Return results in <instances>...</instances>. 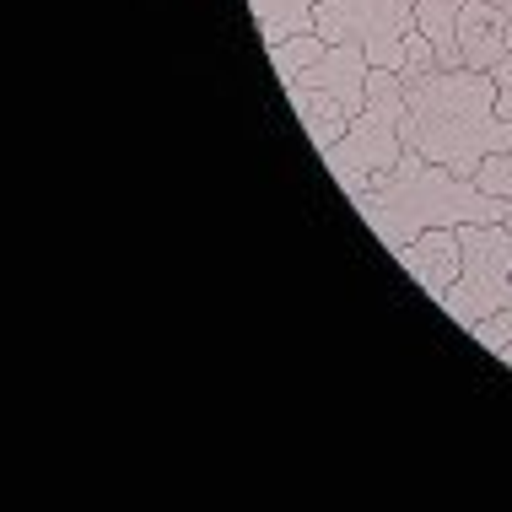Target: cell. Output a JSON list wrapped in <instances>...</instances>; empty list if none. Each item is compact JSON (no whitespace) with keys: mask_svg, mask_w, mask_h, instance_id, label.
<instances>
[{"mask_svg":"<svg viewBox=\"0 0 512 512\" xmlns=\"http://www.w3.org/2000/svg\"><path fill=\"white\" fill-rule=\"evenodd\" d=\"M405 146L459 178H475L486 157L512 151V119L496 114V76L469 65H426L405 76Z\"/></svg>","mask_w":512,"mask_h":512,"instance_id":"1","label":"cell"},{"mask_svg":"<svg viewBox=\"0 0 512 512\" xmlns=\"http://www.w3.org/2000/svg\"><path fill=\"white\" fill-rule=\"evenodd\" d=\"M362 221L378 232V243L405 248L410 238H421L426 227H469V221H507V200L486 195L475 178H459L437 162H426L421 151L405 146V157L394 162L389 178L367 189V195L351 200Z\"/></svg>","mask_w":512,"mask_h":512,"instance_id":"2","label":"cell"},{"mask_svg":"<svg viewBox=\"0 0 512 512\" xmlns=\"http://www.w3.org/2000/svg\"><path fill=\"white\" fill-rule=\"evenodd\" d=\"M399 157H405V76L372 65L362 114H356L351 130L324 151V162H329V173H335V184L345 189V200H356V195H367L378 178H389Z\"/></svg>","mask_w":512,"mask_h":512,"instance_id":"3","label":"cell"},{"mask_svg":"<svg viewBox=\"0 0 512 512\" xmlns=\"http://www.w3.org/2000/svg\"><path fill=\"white\" fill-rule=\"evenodd\" d=\"M367 81H372V60H367V49H356V44H329L308 71H297L286 81L292 114L302 119V130L313 135L318 151H329L345 130H351V119L362 114V103H367Z\"/></svg>","mask_w":512,"mask_h":512,"instance_id":"4","label":"cell"},{"mask_svg":"<svg viewBox=\"0 0 512 512\" xmlns=\"http://www.w3.org/2000/svg\"><path fill=\"white\" fill-rule=\"evenodd\" d=\"M459 243H464V270L437 308L453 324L475 329L502 308H512V227L507 221H469V227H459Z\"/></svg>","mask_w":512,"mask_h":512,"instance_id":"5","label":"cell"},{"mask_svg":"<svg viewBox=\"0 0 512 512\" xmlns=\"http://www.w3.org/2000/svg\"><path fill=\"white\" fill-rule=\"evenodd\" d=\"M421 0H324L318 6V38L324 44H356L378 71H405V38L415 33Z\"/></svg>","mask_w":512,"mask_h":512,"instance_id":"6","label":"cell"},{"mask_svg":"<svg viewBox=\"0 0 512 512\" xmlns=\"http://www.w3.org/2000/svg\"><path fill=\"white\" fill-rule=\"evenodd\" d=\"M394 259L405 265V275L421 286L432 302H442L453 292L464 270V243H459V227H426L421 238H410L405 248H394Z\"/></svg>","mask_w":512,"mask_h":512,"instance_id":"7","label":"cell"},{"mask_svg":"<svg viewBox=\"0 0 512 512\" xmlns=\"http://www.w3.org/2000/svg\"><path fill=\"white\" fill-rule=\"evenodd\" d=\"M459 54L469 71H496L512 54V0H469L459 17Z\"/></svg>","mask_w":512,"mask_h":512,"instance_id":"8","label":"cell"},{"mask_svg":"<svg viewBox=\"0 0 512 512\" xmlns=\"http://www.w3.org/2000/svg\"><path fill=\"white\" fill-rule=\"evenodd\" d=\"M318 6H324V0H248L265 49L281 44V38H297V33H318V27H313Z\"/></svg>","mask_w":512,"mask_h":512,"instance_id":"9","label":"cell"},{"mask_svg":"<svg viewBox=\"0 0 512 512\" xmlns=\"http://www.w3.org/2000/svg\"><path fill=\"white\" fill-rule=\"evenodd\" d=\"M464 6H469V0H421V11H415V27L432 38L437 65H448V71H459V65H464V54H459V17H464Z\"/></svg>","mask_w":512,"mask_h":512,"instance_id":"10","label":"cell"},{"mask_svg":"<svg viewBox=\"0 0 512 512\" xmlns=\"http://www.w3.org/2000/svg\"><path fill=\"white\" fill-rule=\"evenodd\" d=\"M329 44L318 33H297V38H281V44H270V65H275V76H281V87L292 81L297 71H308V65L324 54Z\"/></svg>","mask_w":512,"mask_h":512,"instance_id":"11","label":"cell"},{"mask_svg":"<svg viewBox=\"0 0 512 512\" xmlns=\"http://www.w3.org/2000/svg\"><path fill=\"white\" fill-rule=\"evenodd\" d=\"M475 184L486 189V195H502L507 200V227H512V151H496V157L480 162Z\"/></svg>","mask_w":512,"mask_h":512,"instance_id":"12","label":"cell"},{"mask_svg":"<svg viewBox=\"0 0 512 512\" xmlns=\"http://www.w3.org/2000/svg\"><path fill=\"white\" fill-rule=\"evenodd\" d=\"M469 335H475L480 345H486V351H502V345L512 340V308H502L496 318H486V324H475Z\"/></svg>","mask_w":512,"mask_h":512,"instance_id":"13","label":"cell"},{"mask_svg":"<svg viewBox=\"0 0 512 512\" xmlns=\"http://www.w3.org/2000/svg\"><path fill=\"white\" fill-rule=\"evenodd\" d=\"M496 114H502V119H512V54H507V60H496Z\"/></svg>","mask_w":512,"mask_h":512,"instance_id":"14","label":"cell"},{"mask_svg":"<svg viewBox=\"0 0 512 512\" xmlns=\"http://www.w3.org/2000/svg\"><path fill=\"white\" fill-rule=\"evenodd\" d=\"M496 356H502V362L512 367V340H507V345H502V351H496Z\"/></svg>","mask_w":512,"mask_h":512,"instance_id":"15","label":"cell"}]
</instances>
